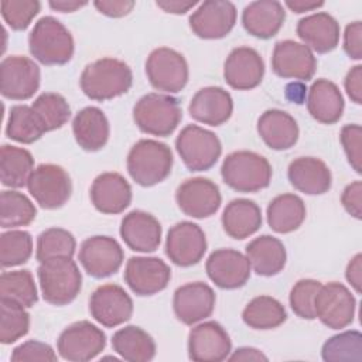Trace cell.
<instances>
[{
    "label": "cell",
    "mask_w": 362,
    "mask_h": 362,
    "mask_svg": "<svg viewBox=\"0 0 362 362\" xmlns=\"http://www.w3.org/2000/svg\"><path fill=\"white\" fill-rule=\"evenodd\" d=\"M132 85V68L124 61L113 57H103L88 64L79 78L83 95L96 102L119 98L127 93Z\"/></svg>",
    "instance_id": "1"
},
{
    "label": "cell",
    "mask_w": 362,
    "mask_h": 362,
    "mask_svg": "<svg viewBox=\"0 0 362 362\" xmlns=\"http://www.w3.org/2000/svg\"><path fill=\"white\" fill-rule=\"evenodd\" d=\"M30 54L47 66L68 64L75 51L71 31L55 17L44 16L28 34Z\"/></svg>",
    "instance_id": "2"
},
{
    "label": "cell",
    "mask_w": 362,
    "mask_h": 362,
    "mask_svg": "<svg viewBox=\"0 0 362 362\" xmlns=\"http://www.w3.org/2000/svg\"><path fill=\"white\" fill-rule=\"evenodd\" d=\"M171 148L154 139H140L127 153L126 168L132 180L141 187H154L163 182L173 170Z\"/></svg>",
    "instance_id": "3"
},
{
    "label": "cell",
    "mask_w": 362,
    "mask_h": 362,
    "mask_svg": "<svg viewBox=\"0 0 362 362\" xmlns=\"http://www.w3.org/2000/svg\"><path fill=\"white\" fill-rule=\"evenodd\" d=\"M37 277L44 301L62 307L72 303L82 288V274L72 257H57L40 263Z\"/></svg>",
    "instance_id": "4"
},
{
    "label": "cell",
    "mask_w": 362,
    "mask_h": 362,
    "mask_svg": "<svg viewBox=\"0 0 362 362\" xmlns=\"http://www.w3.org/2000/svg\"><path fill=\"white\" fill-rule=\"evenodd\" d=\"M272 165L267 158L249 150L228 154L221 165L223 182L238 192H257L270 185Z\"/></svg>",
    "instance_id": "5"
},
{
    "label": "cell",
    "mask_w": 362,
    "mask_h": 362,
    "mask_svg": "<svg viewBox=\"0 0 362 362\" xmlns=\"http://www.w3.org/2000/svg\"><path fill=\"white\" fill-rule=\"evenodd\" d=\"M182 119V109L177 98L168 93L150 92L133 106V120L146 134L167 137L174 133Z\"/></svg>",
    "instance_id": "6"
},
{
    "label": "cell",
    "mask_w": 362,
    "mask_h": 362,
    "mask_svg": "<svg viewBox=\"0 0 362 362\" xmlns=\"http://www.w3.org/2000/svg\"><path fill=\"white\" fill-rule=\"evenodd\" d=\"M175 150L184 165L194 173L212 168L222 154L219 137L198 124L185 126L175 139Z\"/></svg>",
    "instance_id": "7"
},
{
    "label": "cell",
    "mask_w": 362,
    "mask_h": 362,
    "mask_svg": "<svg viewBox=\"0 0 362 362\" xmlns=\"http://www.w3.org/2000/svg\"><path fill=\"white\" fill-rule=\"evenodd\" d=\"M150 85L164 93L181 92L189 78V68L185 57L168 47L153 49L144 64Z\"/></svg>",
    "instance_id": "8"
},
{
    "label": "cell",
    "mask_w": 362,
    "mask_h": 362,
    "mask_svg": "<svg viewBox=\"0 0 362 362\" xmlns=\"http://www.w3.org/2000/svg\"><path fill=\"white\" fill-rule=\"evenodd\" d=\"M27 189L44 209L64 206L72 194V181L68 171L58 164H40L31 173Z\"/></svg>",
    "instance_id": "9"
},
{
    "label": "cell",
    "mask_w": 362,
    "mask_h": 362,
    "mask_svg": "<svg viewBox=\"0 0 362 362\" xmlns=\"http://www.w3.org/2000/svg\"><path fill=\"white\" fill-rule=\"evenodd\" d=\"M356 310V300L351 290L339 283L321 284L314 297V314L325 327L342 329L352 324Z\"/></svg>",
    "instance_id": "10"
},
{
    "label": "cell",
    "mask_w": 362,
    "mask_h": 362,
    "mask_svg": "<svg viewBox=\"0 0 362 362\" xmlns=\"http://www.w3.org/2000/svg\"><path fill=\"white\" fill-rule=\"evenodd\" d=\"M105 346V332L86 320L68 325L57 339V351L59 356L69 362H86L95 359Z\"/></svg>",
    "instance_id": "11"
},
{
    "label": "cell",
    "mask_w": 362,
    "mask_h": 362,
    "mask_svg": "<svg viewBox=\"0 0 362 362\" xmlns=\"http://www.w3.org/2000/svg\"><path fill=\"white\" fill-rule=\"evenodd\" d=\"M41 83L40 66L28 57L10 55L0 64V92L10 100H27Z\"/></svg>",
    "instance_id": "12"
},
{
    "label": "cell",
    "mask_w": 362,
    "mask_h": 362,
    "mask_svg": "<svg viewBox=\"0 0 362 362\" xmlns=\"http://www.w3.org/2000/svg\"><path fill=\"white\" fill-rule=\"evenodd\" d=\"M78 259L90 277L105 279L119 272L124 260V252L115 238L96 235L81 243Z\"/></svg>",
    "instance_id": "13"
},
{
    "label": "cell",
    "mask_w": 362,
    "mask_h": 362,
    "mask_svg": "<svg viewBox=\"0 0 362 362\" xmlns=\"http://www.w3.org/2000/svg\"><path fill=\"white\" fill-rule=\"evenodd\" d=\"M175 202L184 215L194 219H205L218 212L222 195L212 180L192 177L177 187Z\"/></svg>",
    "instance_id": "14"
},
{
    "label": "cell",
    "mask_w": 362,
    "mask_h": 362,
    "mask_svg": "<svg viewBox=\"0 0 362 362\" xmlns=\"http://www.w3.org/2000/svg\"><path fill=\"white\" fill-rule=\"evenodd\" d=\"M205 232L191 221H181L168 229L165 238V255L180 267H191L199 263L206 252Z\"/></svg>",
    "instance_id": "15"
},
{
    "label": "cell",
    "mask_w": 362,
    "mask_h": 362,
    "mask_svg": "<svg viewBox=\"0 0 362 362\" xmlns=\"http://www.w3.org/2000/svg\"><path fill=\"white\" fill-rule=\"evenodd\" d=\"M123 279L136 296H154L168 286L171 269L160 257L133 256L126 263Z\"/></svg>",
    "instance_id": "16"
},
{
    "label": "cell",
    "mask_w": 362,
    "mask_h": 362,
    "mask_svg": "<svg viewBox=\"0 0 362 362\" xmlns=\"http://www.w3.org/2000/svg\"><path fill=\"white\" fill-rule=\"evenodd\" d=\"M89 313L100 325L115 328L132 318L133 300L122 286L102 284L89 297Z\"/></svg>",
    "instance_id": "17"
},
{
    "label": "cell",
    "mask_w": 362,
    "mask_h": 362,
    "mask_svg": "<svg viewBox=\"0 0 362 362\" xmlns=\"http://www.w3.org/2000/svg\"><path fill=\"white\" fill-rule=\"evenodd\" d=\"M238 11L226 0H206L189 16L191 31L202 40L225 38L236 24Z\"/></svg>",
    "instance_id": "18"
},
{
    "label": "cell",
    "mask_w": 362,
    "mask_h": 362,
    "mask_svg": "<svg viewBox=\"0 0 362 362\" xmlns=\"http://www.w3.org/2000/svg\"><path fill=\"white\" fill-rule=\"evenodd\" d=\"M232 352L226 329L216 321H204L188 334V358L195 362H222Z\"/></svg>",
    "instance_id": "19"
},
{
    "label": "cell",
    "mask_w": 362,
    "mask_h": 362,
    "mask_svg": "<svg viewBox=\"0 0 362 362\" xmlns=\"http://www.w3.org/2000/svg\"><path fill=\"white\" fill-rule=\"evenodd\" d=\"M272 69L283 79L307 82L317 71L314 52L303 42L283 40L276 42L272 54Z\"/></svg>",
    "instance_id": "20"
},
{
    "label": "cell",
    "mask_w": 362,
    "mask_h": 362,
    "mask_svg": "<svg viewBox=\"0 0 362 362\" xmlns=\"http://www.w3.org/2000/svg\"><path fill=\"white\" fill-rule=\"evenodd\" d=\"M205 270L209 280L222 290H235L243 287L250 279V263L239 250L216 249L205 263Z\"/></svg>",
    "instance_id": "21"
},
{
    "label": "cell",
    "mask_w": 362,
    "mask_h": 362,
    "mask_svg": "<svg viewBox=\"0 0 362 362\" xmlns=\"http://www.w3.org/2000/svg\"><path fill=\"white\" fill-rule=\"evenodd\" d=\"M216 296L214 288L204 281H192L180 286L173 296V311L177 320L185 325H194L211 317Z\"/></svg>",
    "instance_id": "22"
},
{
    "label": "cell",
    "mask_w": 362,
    "mask_h": 362,
    "mask_svg": "<svg viewBox=\"0 0 362 362\" xmlns=\"http://www.w3.org/2000/svg\"><path fill=\"white\" fill-rule=\"evenodd\" d=\"M264 76V61L250 47L233 48L223 64V79L236 90H250L259 86Z\"/></svg>",
    "instance_id": "23"
},
{
    "label": "cell",
    "mask_w": 362,
    "mask_h": 362,
    "mask_svg": "<svg viewBox=\"0 0 362 362\" xmlns=\"http://www.w3.org/2000/svg\"><path fill=\"white\" fill-rule=\"evenodd\" d=\"M90 202L96 211L106 215L122 214L132 204L133 192L129 181L119 173L99 174L89 189Z\"/></svg>",
    "instance_id": "24"
},
{
    "label": "cell",
    "mask_w": 362,
    "mask_h": 362,
    "mask_svg": "<svg viewBox=\"0 0 362 362\" xmlns=\"http://www.w3.org/2000/svg\"><path fill=\"white\" fill-rule=\"evenodd\" d=\"M119 233L130 250L151 253L157 250L161 243L163 228L154 215L134 209L123 216Z\"/></svg>",
    "instance_id": "25"
},
{
    "label": "cell",
    "mask_w": 362,
    "mask_h": 362,
    "mask_svg": "<svg viewBox=\"0 0 362 362\" xmlns=\"http://www.w3.org/2000/svg\"><path fill=\"white\" fill-rule=\"evenodd\" d=\"M189 116L212 127L226 123L233 113V99L221 86H205L197 90L188 105Z\"/></svg>",
    "instance_id": "26"
},
{
    "label": "cell",
    "mask_w": 362,
    "mask_h": 362,
    "mask_svg": "<svg viewBox=\"0 0 362 362\" xmlns=\"http://www.w3.org/2000/svg\"><path fill=\"white\" fill-rule=\"evenodd\" d=\"M297 35L305 47L317 54H328L338 47L341 27L334 16L318 11L303 17L297 23Z\"/></svg>",
    "instance_id": "27"
},
{
    "label": "cell",
    "mask_w": 362,
    "mask_h": 362,
    "mask_svg": "<svg viewBox=\"0 0 362 362\" xmlns=\"http://www.w3.org/2000/svg\"><path fill=\"white\" fill-rule=\"evenodd\" d=\"M290 184L305 195H322L331 189L332 174L329 167L317 157H297L287 168Z\"/></svg>",
    "instance_id": "28"
},
{
    "label": "cell",
    "mask_w": 362,
    "mask_h": 362,
    "mask_svg": "<svg viewBox=\"0 0 362 362\" xmlns=\"http://www.w3.org/2000/svg\"><path fill=\"white\" fill-rule=\"evenodd\" d=\"M307 110L314 120L322 124H334L342 117L345 102L344 96L329 79H315L307 90Z\"/></svg>",
    "instance_id": "29"
},
{
    "label": "cell",
    "mask_w": 362,
    "mask_h": 362,
    "mask_svg": "<svg viewBox=\"0 0 362 362\" xmlns=\"http://www.w3.org/2000/svg\"><path fill=\"white\" fill-rule=\"evenodd\" d=\"M263 143L276 151L291 148L300 136L296 119L280 109H269L260 115L256 124Z\"/></svg>",
    "instance_id": "30"
},
{
    "label": "cell",
    "mask_w": 362,
    "mask_h": 362,
    "mask_svg": "<svg viewBox=\"0 0 362 362\" xmlns=\"http://www.w3.org/2000/svg\"><path fill=\"white\" fill-rule=\"evenodd\" d=\"M286 11L277 0H257L249 3L242 11V25L253 37L269 40L283 27Z\"/></svg>",
    "instance_id": "31"
},
{
    "label": "cell",
    "mask_w": 362,
    "mask_h": 362,
    "mask_svg": "<svg viewBox=\"0 0 362 362\" xmlns=\"http://www.w3.org/2000/svg\"><path fill=\"white\" fill-rule=\"evenodd\" d=\"M72 133L76 144L85 151L102 150L110 136V124L102 109L86 106L72 120Z\"/></svg>",
    "instance_id": "32"
},
{
    "label": "cell",
    "mask_w": 362,
    "mask_h": 362,
    "mask_svg": "<svg viewBox=\"0 0 362 362\" xmlns=\"http://www.w3.org/2000/svg\"><path fill=\"white\" fill-rule=\"evenodd\" d=\"M245 255L257 276L272 277L283 272L287 252L283 242L272 235H262L246 245Z\"/></svg>",
    "instance_id": "33"
},
{
    "label": "cell",
    "mask_w": 362,
    "mask_h": 362,
    "mask_svg": "<svg viewBox=\"0 0 362 362\" xmlns=\"http://www.w3.org/2000/svg\"><path fill=\"white\" fill-rule=\"evenodd\" d=\"M225 233L236 240L246 239L256 233L263 222L260 206L247 198H236L226 204L222 216Z\"/></svg>",
    "instance_id": "34"
},
{
    "label": "cell",
    "mask_w": 362,
    "mask_h": 362,
    "mask_svg": "<svg viewBox=\"0 0 362 362\" xmlns=\"http://www.w3.org/2000/svg\"><path fill=\"white\" fill-rule=\"evenodd\" d=\"M307 209L304 201L296 194H280L274 197L266 209L270 229L276 233H291L305 221Z\"/></svg>",
    "instance_id": "35"
},
{
    "label": "cell",
    "mask_w": 362,
    "mask_h": 362,
    "mask_svg": "<svg viewBox=\"0 0 362 362\" xmlns=\"http://www.w3.org/2000/svg\"><path fill=\"white\" fill-rule=\"evenodd\" d=\"M113 351L129 362H148L156 356V342L153 337L137 325H126L112 337Z\"/></svg>",
    "instance_id": "36"
},
{
    "label": "cell",
    "mask_w": 362,
    "mask_h": 362,
    "mask_svg": "<svg viewBox=\"0 0 362 362\" xmlns=\"http://www.w3.org/2000/svg\"><path fill=\"white\" fill-rule=\"evenodd\" d=\"M34 171V157L23 147L3 144L0 150L1 184L8 188H23L27 185Z\"/></svg>",
    "instance_id": "37"
},
{
    "label": "cell",
    "mask_w": 362,
    "mask_h": 362,
    "mask_svg": "<svg viewBox=\"0 0 362 362\" xmlns=\"http://www.w3.org/2000/svg\"><path fill=\"white\" fill-rule=\"evenodd\" d=\"M243 322L252 329H274L287 320L284 305L272 296L252 298L242 311Z\"/></svg>",
    "instance_id": "38"
},
{
    "label": "cell",
    "mask_w": 362,
    "mask_h": 362,
    "mask_svg": "<svg viewBox=\"0 0 362 362\" xmlns=\"http://www.w3.org/2000/svg\"><path fill=\"white\" fill-rule=\"evenodd\" d=\"M47 133L40 117L28 105L11 106L6 124V136L23 144H31Z\"/></svg>",
    "instance_id": "39"
},
{
    "label": "cell",
    "mask_w": 362,
    "mask_h": 362,
    "mask_svg": "<svg viewBox=\"0 0 362 362\" xmlns=\"http://www.w3.org/2000/svg\"><path fill=\"white\" fill-rule=\"evenodd\" d=\"M37 216V208L23 192L4 189L0 194V225L14 229L30 225Z\"/></svg>",
    "instance_id": "40"
},
{
    "label": "cell",
    "mask_w": 362,
    "mask_h": 362,
    "mask_svg": "<svg viewBox=\"0 0 362 362\" xmlns=\"http://www.w3.org/2000/svg\"><path fill=\"white\" fill-rule=\"evenodd\" d=\"M0 298L16 301L25 308L38 301V291L33 273L27 269L3 272L0 276Z\"/></svg>",
    "instance_id": "41"
},
{
    "label": "cell",
    "mask_w": 362,
    "mask_h": 362,
    "mask_svg": "<svg viewBox=\"0 0 362 362\" xmlns=\"http://www.w3.org/2000/svg\"><path fill=\"white\" fill-rule=\"evenodd\" d=\"M321 358L325 362H361L362 334L358 329H348L329 337L322 344Z\"/></svg>",
    "instance_id": "42"
},
{
    "label": "cell",
    "mask_w": 362,
    "mask_h": 362,
    "mask_svg": "<svg viewBox=\"0 0 362 362\" xmlns=\"http://www.w3.org/2000/svg\"><path fill=\"white\" fill-rule=\"evenodd\" d=\"M76 250L75 236L64 228H48L37 238L35 259L42 263L57 257H72Z\"/></svg>",
    "instance_id": "43"
},
{
    "label": "cell",
    "mask_w": 362,
    "mask_h": 362,
    "mask_svg": "<svg viewBox=\"0 0 362 362\" xmlns=\"http://www.w3.org/2000/svg\"><path fill=\"white\" fill-rule=\"evenodd\" d=\"M31 107L40 117L47 133L61 129L71 117L69 103L57 92H42L34 99Z\"/></svg>",
    "instance_id": "44"
},
{
    "label": "cell",
    "mask_w": 362,
    "mask_h": 362,
    "mask_svg": "<svg viewBox=\"0 0 362 362\" xmlns=\"http://www.w3.org/2000/svg\"><path fill=\"white\" fill-rule=\"evenodd\" d=\"M0 342L3 345H10L27 335L30 329V314L24 305L0 298Z\"/></svg>",
    "instance_id": "45"
},
{
    "label": "cell",
    "mask_w": 362,
    "mask_h": 362,
    "mask_svg": "<svg viewBox=\"0 0 362 362\" xmlns=\"http://www.w3.org/2000/svg\"><path fill=\"white\" fill-rule=\"evenodd\" d=\"M31 255L33 238L30 232L11 229L0 235V263L3 269L27 263Z\"/></svg>",
    "instance_id": "46"
},
{
    "label": "cell",
    "mask_w": 362,
    "mask_h": 362,
    "mask_svg": "<svg viewBox=\"0 0 362 362\" xmlns=\"http://www.w3.org/2000/svg\"><path fill=\"white\" fill-rule=\"evenodd\" d=\"M40 10L41 3L38 0H3L0 3L1 17L14 31L27 30Z\"/></svg>",
    "instance_id": "47"
},
{
    "label": "cell",
    "mask_w": 362,
    "mask_h": 362,
    "mask_svg": "<svg viewBox=\"0 0 362 362\" xmlns=\"http://www.w3.org/2000/svg\"><path fill=\"white\" fill-rule=\"evenodd\" d=\"M321 283L314 279H301L294 283L288 294V303L293 313L303 320H314V297Z\"/></svg>",
    "instance_id": "48"
},
{
    "label": "cell",
    "mask_w": 362,
    "mask_h": 362,
    "mask_svg": "<svg viewBox=\"0 0 362 362\" xmlns=\"http://www.w3.org/2000/svg\"><path fill=\"white\" fill-rule=\"evenodd\" d=\"M339 140L346 160L356 174L362 173V127L356 123L345 124L341 129Z\"/></svg>",
    "instance_id": "49"
},
{
    "label": "cell",
    "mask_w": 362,
    "mask_h": 362,
    "mask_svg": "<svg viewBox=\"0 0 362 362\" xmlns=\"http://www.w3.org/2000/svg\"><path fill=\"white\" fill-rule=\"evenodd\" d=\"M57 358L58 356L51 345L37 339H30L20 344L13 349L10 356L13 362H33V361L54 362L57 361Z\"/></svg>",
    "instance_id": "50"
},
{
    "label": "cell",
    "mask_w": 362,
    "mask_h": 362,
    "mask_svg": "<svg viewBox=\"0 0 362 362\" xmlns=\"http://www.w3.org/2000/svg\"><path fill=\"white\" fill-rule=\"evenodd\" d=\"M342 48L351 59L359 61L362 58V23L359 20L352 21L345 27Z\"/></svg>",
    "instance_id": "51"
},
{
    "label": "cell",
    "mask_w": 362,
    "mask_h": 362,
    "mask_svg": "<svg viewBox=\"0 0 362 362\" xmlns=\"http://www.w3.org/2000/svg\"><path fill=\"white\" fill-rule=\"evenodd\" d=\"M344 209L355 219L362 218V182L359 180L348 184L341 195Z\"/></svg>",
    "instance_id": "52"
},
{
    "label": "cell",
    "mask_w": 362,
    "mask_h": 362,
    "mask_svg": "<svg viewBox=\"0 0 362 362\" xmlns=\"http://www.w3.org/2000/svg\"><path fill=\"white\" fill-rule=\"evenodd\" d=\"M95 8L110 18H120L127 16L136 6L133 0H96L93 1Z\"/></svg>",
    "instance_id": "53"
},
{
    "label": "cell",
    "mask_w": 362,
    "mask_h": 362,
    "mask_svg": "<svg viewBox=\"0 0 362 362\" xmlns=\"http://www.w3.org/2000/svg\"><path fill=\"white\" fill-rule=\"evenodd\" d=\"M344 88L348 98L355 105L362 103V65H355L346 72Z\"/></svg>",
    "instance_id": "54"
},
{
    "label": "cell",
    "mask_w": 362,
    "mask_h": 362,
    "mask_svg": "<svg viewBox=\"0 0 362 362\" xmlns=\"http://www.w3.org/2000/svg\"><path fill=\"white\" fill-rule=\"evenodd\" d=\"M345 279L355 290L356 294H361L362 287V255L356 253L346 264L345 269Z\"/></svg>",
    "instance_id": "55"
},
{
    "label": "cell",
    "mask_w": 362,
    "mask_h": 362,
    "mask_svg": "<svg viewBox=\"0 0 362 362\" xmlns=\"http://www.w3.org/2000/svg\"><path fill=\"white\" fill-rule=\"evenodd\" d=\"M229 361H256V362H266L269 361V358L257 348H253V346H240L238 349H235L229 356H228Z\"/></svg>",
    "instance_id": "56"
},
{
    "label": "cell",
    "mask_w": 362,
    "mask_h": 362,
    "mask_svg": "<svg viewBox=\"0 0 362 362\" xmlns=\"http://www.w3.org/2000/svg\"><path fill=\"white\" fill-rule=\"evenodd\" d=\"M198 3L197 1H182V0H158L156 6L165 13L170 14H185L191 8H194Z\"/></svg>",
    "instance_id": "57"
},
{
    "label": "cell",
    "mask_w": 362,
    "mask_h": 362,
    "mask_svg": "<svg viewBox=\"0 0 362 362\" xmlns=\"http://www.w3.org/2000/svg\"><path fill=\"white\" fill-rule=\"evenodd\" d=\"M286 7H288L293 13L301 14L305 11H313L324 6V1H311V0H287L284 1Z\"/></svg>",
    "instance_id": "58"
},
{
    "label": "cell",
    "mask_w": 362,
    "mask_h": 362,
    "mask_svg": "<svg viewBox=\"0 0 362 362\" xmlns=\"http://www.w3.org/2000/svg\"><path fill=\"white\" fill-rule=\"evenodd\" d=\"M305 93H307V88L303 85V82L300 81H296V82H291L286 86V98L290 100V102H294L297 105H301L304 103V99H305Z\"/></svg>",
    "instance_id": "59"
},
{
    "label": "cell",
    "mask_w": 362,
    "mask_h": 362,
    "mask_svg": "<svg viewBox=\"0 0 362 362\" xmlns=\"http://www.w3.org/2000/svg\"><path fill=\"white\" fill-rule=\"evenodd\" d=\"M88 1H78V0H51L48 6L59 13H74L82 7H85Z\"/></svg>",
    "instance_id": "60"
}]
</instances>
